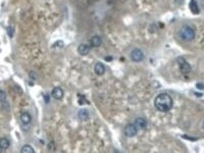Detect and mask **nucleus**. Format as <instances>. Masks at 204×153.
<instances>
[{"instance_id":"nucleus-1","label":"nucleus","mask_w":204,"mask_h":153,"mask_svg":"<svg viewBox=\"0 0 204 153\" xmlns=\"http://www.w3.org/2000/svg\"><path fill=\"white\" fill-rule=\"evenodd\" d=\"M173 102L172 98L167 93H162L157 96L154 100V106L161 112H167L173 108Z\"/></svg>"},{"instance_id":"nucleus-2","label":"nucleus","mask_w":204,"mask_h":153,"mask_svg":"<svg viewBox=\"0 0 204 153\" xmlns=\"http://www.w3.org/2000/svg\"><path fill=\"white\" fill-rule=\"evenodd\" d=\"M180 37L186 41H191L195 38V31L189 26L183 27L180 31Z\"/></svg>"},{"instance_id":"nucleus-3","label":"nucleus","mask_w":204,"mask_h":153,"mask_svg":"<svg viewBox=\"0 0 204 153\" xmlns=\"http://www.w3.org/2000/svg\"><path fill=\"white\" fill-rule=\"evenodd\" d=\"M180 72L183 74H187L191 71V67L184 58L179 57L177 59Z\"/></svg>"},{"instance_id":"nucleus-4","label":"nucleus","mask_w":204,"mask_h":153,"mask_svg":"<svg viewBox=\"0 0 204 153\" xmlns=\"http://www.w3.org/2000/svg\"><path fill=\"white\" fill-rule=\"evenodd\" d=\"M130 57L132 61L134 62H140L144 58V54L140 49H135L131 52Z\"/></svg>"},{"instance_id":"nucleus-5","label":"nucleus","mask_w":204,"mask_h":153,"mask_svg":"<svg viewBox=\"0 0 204 153\" xmlns=\"http://www.w3.org/2000/svg\"><path fill=\"white\" fill-rule=\"evenodd\" d=\"M138 132V129L134 124H129L126 126L124 129V134L128 137L135 136Z\"/></svg>"},{"instance_id":"nucleus-6","label":"nucleus","mask_w":204,"mask_h":153,"mask_svg":"<svg viewBox=\"0 0 204 153\" xmlns=\"http://www.w3.org/2000/svg\"><path fill=\"white\" fill-rule=\"evenodd\" d=\"M51 94L53 98L58 100L62 98L64 95L62 89L59 87H56L53 89Z\"/></svg>"},{"instance_id":"nucleus-7","label":"nucleus","mask_w":204,"mask_h":153,"mask_svg":"<svg viewBox=\"0 0 204 153\" xmlns=\"http://www.w3.org/2000/svg\"><path fill=\"white\" fill-rule=\"evenodd\" d=\"M135 126L136 127L137 129H144L147 126L146 120L142 117H137L134 121Z\"/></svg>"},{"instance_id":"nucleus-8","label":"nucleus","mask_w":204,"mask_h":153,"mask_svg":"<svg viewBox=\"0 0 204 153\" xmlns=\"http://www.w3.org/2000/svg\"><path fill=\"white\" fill-rule=\"evenodd\" d=\"M94 70L95 73L98 76H102L105 72V67L104 65L101 62H98L94 66Z\"/></svg>"},{"instance_id":"nucleus-9","label":"nucleus","mask_w":204,"mask_h":153,"mask_svg":"<svg viewBox=\"0 0 204 153\" xmlns=\"http://www.w3.org/2000/svg\"><path fill=\"white\" fill-rule=\"evenodd\" d=\"M90 47L85 44L80 45L78 48V51L82 56H85L89 53L90 51Z\"/></svg>"},{"instance_id":"nucleus-10","label":"nucleus","mask_w":204,"mask_h":153,"mask_svg":"<svg viewBox=\"0 0 204 153\" xmlns=\"http://www.w3.org/2000/svg\"><path fill=\"white\" fill-rule=\"evenodd\" d=\"M78 117L81 121H86L89 118V112L85 109H82L78 112Z\"/></svg>"},{"instance_id":"nucleus-11","label":"nucleus","mask_w":204,"mask_h":153,"mask_svg":"<svg viewBox=\"0 0 204 153\" xmlns=\"http://www.w3.org/2000/svg\"><path fill=\"white\" fill-rule=\"evenodd\" d=\"M190 9L194 14H198L199 12V8L195 0H191L189 4Z\"/></svg>"},{"instance_id":"nucleus-12","label":"nucleus","mask_w":204,"mask_h":153,"mask_svg":"<svg viewBox=\"0 0 204 153\" xmlns=\"http://www.w3.org/2000/svg\"><path fill=\"white\" fill-rule=\"evenodd\" d=\"M21 120L25 124H28L31 122V116L29 113L25 112L21 116Z\"/></svg>"},{"instance_id":"nucleus-13","label":"nucleus","mask_w":204,"mask_h":153,"mask_svg":"<svg viewBox=\"0 0 204 153\" xmlns=\"http://www.w3.org/2000/svg\"><path fill=\"white\" fill-rule=\"evenodd\" d=\"M102 43L101 37L98 36H94L91 38L90 45L93 47H98Z\"/></svg>"},{"instance_id":"nucleus-14","label":"nucleus","mask_w":204,"mask_h":153,"mask_svg":"<svg viewBox=\"0 0 204 153\" xmlns=\"http://www.w3.org/2000/svg\"><path fill=\"white\" fill-rule=\"evenodd\" d=\"M10 146V141L8 139L2 138L0 139V146L3 149H7Z\"/></svg>"},{"instance_id":"nucleus-15","label":"nucleus","mask_w":204,"mask_h":153,"mask_svg":"<svg viewBox=\"0 0 204 153\" xmlns=\"http://www.w3.org/2000/svg\"><path fill=\"white\" fill-rule=\"evenodd\" d=\"M21 153H34V150L33 148H32L29 145H25L21 148Z\"/></svg>"},{"instance_id":"nucleus-16","label":"nucleus","mask_w":204,"mask_h":153,"mask_svg":"<svg viewBox=\"0 0 204 153\" xmlns=\"http://www.w3.org/2000/svg\"><path fill=\"white\" fill-rule=\"evenodd\" d=\"M6 98V94L5 91L0 90V102H5Z\"/></svg>"},{"instance_id":"nucleus-17","label":"nucleus","mask_w":204,"mask_h":153,"mask_svg":"<svg viewBox=\"0 0 204 153\" xmlns=\"http://www.w3.org/2000/svg\"><path fill=\"white\" fill-rule=\"evenodd\" d=\"M13 29H12L11 27H8L7 29V33L8 35L10 37H12V36L13 35Z\"/></svg>"},{"instance_id":"nucleus-18","label":"nucleus","mask_w":204,"mask_h":153,"mask_svg":"<svg viewBox=\"0 0 204 153\" xmlns=\"http://www.w3.org/2000/svg\"><path fill=\"white\" fill-rule=\"evenodd\" d=\"M36 73L35 72H30V73H29V76L30 77V78H31L32 79H33V80H35L36 78Z\"/></svg>"},{"instance_id":"nucleus-19","label":"nucleus","mask_w":204,"mask_h":153,"mask_svg":"<svg viewBox=\"0 0 204 153\" xmlns=\"http://www.w3.org/2000/svg\"><path fill=\"white\" fill-rule=\"evenodd\" d=\"M196 86L197 88L199 89L200 90L204 89V84H203L202 83H198L196 85Z\"/></svg>"},{"instance_id":"nucleus-20","label":"nucleus","mask_w":204,"mask_h":153,"mask_svg":"<svg viewBox=\"0 0 204 153\" xmlns=\"http://www.w3.org/2000/svg\"><path fill=\"white\" fill-rule=\"evenodd\" d=\"M44 100H45V101L46 102V103H48L49 100H50V96H49L48 94H46V95L44 96Z\"/></svg>"},{"instance_id":"nucleus-21","label":"nucleus","mask_w":204,"mask_h":153,"mask_svg":"<svg viewBox=\"0 0 204 153\" xmlns=\"http://www.w3.org/2000/svg\"><path fill=\"white\" fill-rule=\"evenodd\" d=\"M105 60L107 61H111V60H112V58L111 57H107L105 58Z\"/></svg>"},{"instance_id":"nucleus-22","label":"nucleus","mask_w":204,"mask_h":153,"mask_svg":"<svg viewBox=\"0 0 204 153\" xmlns=\"http://www.w3.org/2000/svg\"><path fill=\"white\" fill-rule=\"evenodd\" d=\"M3 151V148L0 146V153H2Z\"/></svg>"}]
</instances>
